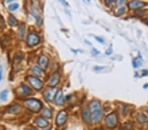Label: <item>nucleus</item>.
<instances>
[{"label":"nucleus","instance_id":"nucleus-18","mask_svg":"<svg viewBox=\"0 0 148 130\" xmlns=\"http://www.w3.org/2000/svg\"><path fill=\"white\" fill-rule=\"evenodd\" d=\"M18 34L19 38L21 39H23L24 38L25 34V25L24 24H21L20 26H19V30H18Z\"/></svg>","mask_w":148,"mask_h":130},{"label":"nucleus","instance_id":"nucleus-11","mask_svg":"<svg viewBox=\"0 0 148 130\" xmlns=\"http://www.w3.org/2000/svg\"><path fill=\"white\" fill-rule=\"evenodd\" d=\"M36 123L38 126L40 127H42V128H44V127H46L48 126L49 122L47 121L46 119L43 118V117H39L36 120Z\"/></svg>","mask_w":148,"mask_h":130},{"label":"nucleus","instance_id":"nucleus-6","mask_svg":"<svg viewBox=\"0 0 148 130\" xmlns=\"http://www.w3.org/2000/svg\"><path fill=\"white\" fill-rule=\"evenodd\" d=\"M67 119V113L65 110H61L58 113L56 118V124L58 126L63 125L66 122Z\"/></svg>","mask_w":148,"mask_h":130},{"label":"nucleus","instance_id":"nucleus-29","mask_svg":"<svg viewBox=\"0 0 148 130\" xmlns=\"http://www.w3.org/2000/svg\"><path fill=\"white\" fill-rule=\"evenodd\" d=\"M31 130H37V129H36L35 128H33V129H31Z\"/></svg>","mask_w":148,"mask_h":130},{"label":"nucleus","instance_id":"nucleus-19","mask_svg":"<svg viewBox=\"0 0 148 130\" xmlns=\"http://www.w3.org/2000/svg\"><path fill=\"white\" fill-rule=\"evenodd\" d=\"M33 73L36 76H42V69L38 67V66H34V67L33 68Z\"/></svg>","mask_w":148,"mask_h":130},{"label":"nucleus","instance_id":"nucleus-17","mask_svg":"<svg viewBox=\"0 0 148 130\" xmlns=\"http://www.w3.org/2000/svg\"><path fill=\"white\" fill-rule=\"evenodd\" d=\"M8 23L10 26H16L18 24V21L17 18L13 15H10L8 18Z\"/></svg>","mask_w":148,"mask_h":130},{"label":"nucleus","instance_id":"nucleus-16","mask_svg":"<svg viewBox=\"0 0 148 130\" xmlns=\"http://www.w3.org/2000/svg\"><path fill=\"white\" fill-rule=\"evenodd\" d=\"M137 120H138L139 123L143 124V123H145L147 121V118L145 114L141 113V114H139L137 116Z\"/></svg>","mask_w":148,"mask_h":130},{"label":"nucleus","instance_id":"nucleus-1","mask_svg":"<svg viewBox=\"0 0 148 130\" xmlns=\"http://www.w3.org/2000/svg\"><path fill=\"white\" fill-rule=\"evenodd\" d=\"M90 111L91 113L92 121L94 123H98L102 120L103 112L101 104L98 101H92L90 104Z\"/></svg>","mask_w":148,"mask_h":130},{"label":"nucleus","instance_id":"nucleus-7","mask_svg":"<svg viewBox=\"0 0 148 130\" xmlns=\"http://www.w3.org/2000/svg\"><path fill=\"white\" fill-rule=\"evenodd\" d=\"M28 46L33 47L35 46L40 42V38L36 34L31 33L28 36L27 40Z\"/></svg>","mask_w":148,"mask_h":130},{"label":"nucleus","instance_id":"nucleus-21","mask_svg":"<svg viewBox=\"0 0 148 130\" xmlns=\"http://www.w3.org/2000/svg\"><path fill=\"white\" fill-rule=\"evenodd\" d=\"M42 116L46 117V118H51V116H52V114H51V112L48 108H44L42 111Z\"/></svg>","mask_w":148,"mask_h":130},{"label":"nucleus","instance_id":"nucleus-30","mask_svg":"<svg viewBox=\"0 0 148 130\" xmlns=\"http://www.w3.org/2000/svg\"><path fill=\"white\" fill-rule=\"evenodd\" d=\"M46 130H50V129H46Z\"/></svg>","mask_w":148,"mask_h":130},{"label":"nucleus","instance_id":"nucleus-15","mask_svg":"<svg viewBox=\"0 0 148 130\" xmlns=\"http://www.w3.org/2000/svg\"><path fill=\"white\" fill-rule=\"evenodd\" d=\"M21 107L19 105H13L8 108L7 111L8 112L11 113V114H16L20 112Z\"/></svg>","mask_w":148,"mask_h":130},{"label":"nucleus","instance_id":"nucleus-9","mask_svg":"<svg viewBox=\"0 0 148 130\" xmlns=\"http://www.w3.org/2000/svg\"><path fill=\"white\" fill-rule=\"evenodd\" d=\"M48 58L46 56H45V55H42L39 58V60H38V63H39L40 67H41V69L43 70H46L47 69V67L48 66Z\"/></svg>","mask_w":148,"mask_h":130},{"label":"nucleus","instance_id":"nucleus-13","mask_svg":"<svg viewBox=\"0 0 148 130\" xmlns=\"http://www.w3.org/2000/svg\"><path fill=\"white\" fill-rule=\"evenodd\" d=\"M143 5H145L144 3L138 1H131L128 3V6H129V7L131 8V9H138V8L143 7Z\"/></svg>","mask_w":148,"mask_h":130},{"label":"nucleus","instance_id":"nucleus-20","mask_svg":"<svg viewBox=\"0 0 148 130\" xmlns=\"http://www.w3.org/2000/svg\"><path fill=\"white\" fill-rule=\"evenodd\" d=\"M9 95V91L7 89H5L0 93V99L3 101H5L7 99V97Z\"/></svg>","mask_w":148,"mask_h":130},{"label":"nucleus","instance_id":"nucleus-22","mask_svg":"<svg viewBox=\"0 0 148 130\" xmlns=\"http://www.w3.org/2000/svg\"><path fill=\"white\" fill-rule=\"evenodd\" d=\"M21 88H22L23 93L25 95H30L32 93V90L29 87L25 86V84L21 85Z\"/></svg>","mask_w":148,"mask_h":130},{"label":"nucleus","instance_id":"nucleus-24","mask_svg":"<svg viewBox=\"0 0 148 130\" xmlns=\"http://www.w3.org/2000/svg\"><path fill=\"white\" fill-rule=\"evenodd\" d=\"M131 127H132L131 125L129 124V123H126V124L124 125L123 128L125 129H131Z\"/></svg>","mask_w":148,"mask_h":130},{"label":"nucleus","instance_id":"nucleus-12","mask_svg":"<svg viewBox=\"0 0 148 130\" xmlns=\"http://www.w3.org/2000/svg\"><path fill=\"white\" fill-rule=\"evenodd\" d=\"M60 80V76L59 73H55L51 77L50 80V82H49V85L51 87H54L56 86L57 85L59 84Z\"/></svg>","mask_w":148,"mask_h":130},{"label":"nucleus","instance_id":"nucleus-8","mask_svg":"<svg viewBox=\"0 0 148 130\" xmlns=\"http://www.w3.org/2000/svg\"><path fill=\"white\" fill-rule=\"evenodd\" d=\"M54 101L57 105H63L64 103H65V99H64L63 91H62L61 89H59L57 91Z\"/></svg>","mask_w":148,"mask_h":130},{"label":"nucleus","instance_id":"nucleus-25","mask_svg":"<svg viewBox=\"0 0 148 130\" xmlns=\"http://www.w3.org/2000/svg\"><path fill=\"white\" fill-rule=\"evenodd\" d=\"M2 77H3V68L1 65H0V81L2 80Z\"/></svg>","mask_w":148,"mask_h":130},{"label":"nucleus","instance_id":"nucleus-23","mask_svg":"<svg viewBox=\"0 0 148 130\" xmlns=\"http://www.w3.org/2000/svg\"><path fill=\"white\" fill-rule=\"evenodd\" d=\"M19 7V5L18 3H13V4H11V5L9 6V9L11 11H13L18 9Z\"/></svg>","mask_w":148,"mask_h":130},{"label":"nucleus","instance_id":"nucleus-14","mask_svg":"<svg viewBox=\"0 0 148 130\" xmlns=\"http://www.w3.org/2000/svg\"><path fill=\"white\" fill-rule=\"evenodd\" d=\"M32 13H33L34 16L36 18V24H37L38 26H41V25L42 24V22H43L42 18L41 16H40L37 13V12H36L35 9H33V10H32Z\"/></svg>","mask_w":148,"mask_h":130},{"label":"nucleus","instance_id":"nucleus-2","mask_svg":"<svg viewBox=\"0 0 148 130\" xmlns=\"http://www.w3.org/2000/svg\"><path fill=\"white\" fill-rule=\"evenodd\" d=\"M27 108L32 112H39L42 108V104L39 100L36 99H29L25 101Z\"/></svg>","mask_w":148,"mask_h":130},{"label":"nucleus","instance_id":"nucleus-5","mask_svg":"<svg viewBox=\"0 0 148 130\" xmlns=\"http://www.w3.org/2000/svg\"><path fill=\"white\" fill-rule=\"evenodd\" d=\"M27 80L30 84L36 90H40L43 87V83L37 78L34 77V76H29L27 78Z\"/></svg>","mask_w":148,"mask_h":130},{"label":"nucleus","instance_id":"nucleus-4","mask_svg":"<svg viewBox=\"0 0 148 130\" xmlns=\"http://www.w3.org/2000/svg\"><path fill=\"white\" fill-rule=\"evenodd\" d=\"M57 91L55 89V87H51L49 88H48L44 92V99L48 101H51L55 99V95Z\"/></svg>","mask_w":148,"mask_h":130},{"label":"nucleus","instance_id":"nucleus-10","mask_svg":"<svg viewBox=\"0 0 148 130\" xmlns=\"http://www.w3.org/2000/svg\"><path fill=\"white\" fill-rule=\"evenodd\" d=\"M82 118L83 120L84 121V122L87 123H90L92 121V116H91V113L90 111L89 108H85V109L83 110L82 111Z\"/></svg>","mask_w":148,"mask_h":130},{"label":"nucleus","instance_id":"nucleus-3","mask_svg":"<svg viewBox=\"0 0 148 130\" xmlns=\"http://www.w3.org/2000/svg\"><path fill=\"white\" fill-rule=\"evenodd\" d=\"M106 125L109 128H114L117 124V116L115 112L109 114L106 118Z\"/></svg>","mask_w":148,"mask_h":130},{"label":"nucleus","instance_id":"nucleus-28","mask_svg":"<svg viewBox=\"0 0 148 130\" xmlns=\"http://www.w3.org/2000/svg\"><path fill=\"white\" fill-rule=\"evenodd\" d=\"M113 3V1H107V4H109V3Z\"/></svg>","mask_w":148,"mask_h":130},{"label":"nucleus","instance_id":"nucleus-26","mask_svg":"<svg viewBox=\"0 0 148 130\" xmlns=\"http://www.w3.org/2000/svg\"><path fill=\"white\" fill-rule=\"evenodd\" d=\"M96 40H98V42H100V43H104V40H103V39H102V38H98V37H96Z\"/></svg>","mask_w":148,"mask_h":130},{"label":"nucleus","instance_id":"nucleus-31","mask_svg":"<svg viewBox=\"0 0 148 130\" xmlns=\"http://www.w3.org/2000/svg\"><path fill=\"white\" fill-rule=\"evenodd\" d=\"M147 21H148V18H147Z\"/></svg>","mask_w":148,"mask_h":130},{"label":"nucleus","instance_id":"nucleus-27","mask_svg":"<svg viewBox=\"0 0 148 130\" xmlns=\"http://www.w3.org/2000/svg\"><path fill=\"white\" fill-rule=\"evenodd\" d=\"M111 52H112V50H111V49H109V50H107L106 51V53L107 55H109L110 53H111Z\"/></svg>","mask_w":148,"mask_h":130}]
</instances>
